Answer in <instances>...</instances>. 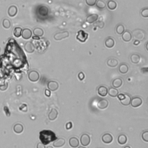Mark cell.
<instances>
[{
    "mask_svg": "<svg viewBox=\"0 0 148 148\" xmlns=\"http://www.w3.org/2000/svg\"><path fill=\"white\" fill-rule=\"evenodd\" d=\"M56 139L55 133L51 130H44L39 133V139L41 143L45 145L49 144L50 142L55 141Z\"/></svg>",
    "mask_w": 148,
    "mask_h": 148,
    "instance_id": "cell-1",
    "label": "cell"
},
{
    "mask_svg": "<svg viewBox=\"0 0 148 148\" xmlns=\"http://www.w3.org/2000/svg\"><path fill=\"white\" fill-rule=\"evenodd\" d=\"M133 35L137 40H144L145 37V32L140 29H136L133 31Z\"/></svg>",
    "mask_w": 148,
    "mask_h": 148,
    "instance_id": "cell-2",
    "label": "cell"
},
{
    "mask_svg": "<svg viewBox=\"0 0 148 148\" xmlns=\"http://www.w3.org/2000/svg\"><path fill=\"white\" fill-rule=\"evenodd\" d=\"M88 36H89L88 34L85 32V31H84L83 30H79L77 33V35H76V39L79 42L83 43V42H86V41L87 40Z\"/></svg>",
    "mask_w": 148,
    "mask_h": 148,
    "instance_id": "cell-3",
    "label": "cell"
},
{
    "mask_svg": "<svg viewBox=\"0 0 148 148\" xmlns=\"http://www.w3.org/2000/svg\"><path fill=\"white\" fill-rule=\"evenodd\" d=\"M29 80L32 82H36L39 79V74L36 71L33 70L29 72L28 75Z\"/></svg>",
    "mask_w": 148,
    "mask_h": 148,
    "instance_id": "cell-4",
    "label": "cell"
},
{
    "mask_svg": "<svg viewBox=\"0 0 148 148\" xmlns=\"http://www.w3.org/2000/svg\"><path fill=\"white\" fill-rule=\"evenodd\" d=\"M81 144L83 146H87L90 143L91 139L90 136L87 134H83L81 136Z\"/></svg>",
    "mask_w": 148,
    "mask_h": 148,
    "instance_id": "cell-5",
    "label": "cell"
},
{
    "mask_svg": "<svg viewBox=\"0 0 148 148\" xmlns=\"http://www.w3.org/2000/svg\"><path fill=\"white\" fill-rule=\"evenodd\" d=\"M69 36V33L67 31H62V32H60L56 33L54 35V39L56 41H60L61 39L67 38Z\"/></svg>",
    "mask_w": 148,
    "mask_h": 148,
    "instance_id": "cell-6",
    "label": "cell"
},
{
    "mask_svg": "<svg viewBox=\"0 0 148 148\" xmlns=\"http://www.w3.org/2000/svg\"><path fill=\"white\" fill-rule=\"evenodd\" d=\"M130 104L133 108H138L142 104V99L139 97H135L131 99Z\"/></svg>",
    "mask_w": 148,
    "mask_h": 148,
    "instance_id": "cell-7",
    "label": "cell"
},
{
    "mask_svg": "<svg viewBox=\"0 0 148 148\" xmlns=\"http://www.w3.org/2000/svg\"><path fill=\"white\" fill-rule=\"evenodd\" d=\"M47 86L48 88V90L52 91V92H55V91L58 89L59 85V83L56 81H51L48 82Z\"/></svg>",
    "mask_w": 148,
    "mask_h": 148,
    "instance_id": "cell-8",
    "label": "cell"
},
{
    "mask_svg": "<svg viewBox=\"0 0 148 148\" xmlns=\"http://www.w3.org/2000/svg\"><path fill=\"white\" fill-rule=\"evenodd\" d=\"M113 136L109 133H105L102 136V141L105 144H109L113 141Z\"/></svg>",
    "mask_w": 148,
    "mask_h": 148,
    "instance_id": "cell-9",
    "label": "cell"
},
{
    "mask_svg": "<svg viewBox=\"0 0 148 148\" xmlns=\"http://www.w3.org/2000/svg\"><path fill=\"white\" fill-rule=\"evenodd\" d=\"M24 48L25 52L28 53H32L34 52V50H35V46H34V45L32 42L30 41L27 42L26 43H25Z\"/></svg>",
    "mask_w": 148,
    "mask_h": 148,
    "instance_id": "cell-10",
    "label": "cell"
},
{
    "mask_svg": "<svg viewBox=\"0 0 148 148\" xmlns=\"http://www.w3.org/2000/svg\"><path fill=\"white\" fill-rule=\"evenodd\" d=\"M65 144V140L63 138H60L56 139V140L54 141L53 144V146L56 148L61 147Z\"/></svg>",
    "mask_w": 148,
    "mask_h": 148,
    "instance_id": "cell-11",
    "label": "cell"
},
{
    "mask_svg": "<svg viewBox=\"0 0 148 148\" xmlns=\"http://www.w3.org/2000/svg\"><path fill=\"white\" fill-rule=\"evenodd\" d=\"M32 31L29 28H24L22 30V36L24 39H29L32 36Z\"/></svg>",
    "mask_w": 148,
    "mask_h": 148,
    "instance_id": "cell-12",
    "label": "cell"
},
{
    "mask_svg": "<svg viewBox=\"0 0 148 148\" xmlns=\"http://www.w3.org/2000/svg\"><path fill=\"white\" fill-rule=\"evenodd\" d=\"M108 105H109V102H108V99L103 98L99 100L97 104V107L101 109H105L108 107Z\"/></svg>",
    "mask_w": 148,
    "mask_h": 148,
    "instance_id": "cell-13",
    "label": "cell"
},
{
    "mask_svg": "<svg viewBox=\"0 0 148 148\" xmlns=\"http://www.w3.org/2000/svg\"><path fill=\"white\" fill-rule=\"evenodd\" d=\"M108 88L104 86H101L98 88L97 93L98 95L100 96L101 97H104L107 96V95L108 94Z\"/></svg>",
    "mask_w": 148,
    "mask_h": 148,
    "instance_id": "cell-14",
    "label": "cell"
},
{
    "mask_svg": "<svg viewBox=\"0 0 148 148\" xmlns=\"http://www.w3.org/2000/svg\"><path fill=\"white\" fill-rule=\"evenodd\" d=\"M122 39L124 42H130L132 39V34L129 31H124V32L121 34Z\"/></svg>",
    "mask_w": 148,
    "mask_h": 148,
    "instance_id": "cell-15",
    "label": "cell"
},
{
    "mask_svg": "<svg viewBox=\"0 0 148 148\" xmlns=\"http://www.w3.org/2000/svg\"><path fill=\"white\" fill-rule=\"evenodd\" d=\"M69 145L72 148H76L79 146V139L76 137H71L69 139Z\"/></svg>",
    "mask_w": 148,
    "mask_h": 148,
    "instance_id": "cell-16",
    "label": "cell"
},
{
    "mask_svg": "<svg viewBox=\"0 0 148 148\" xmlns=\"http://www.w3.org/2000/svg\"><path fill=\"white\" fill-rule=\"evenodd\" d=\"M17 13H18V8L15 5H12L8 8V14L11 18L15 16Z\"/></svg>",
    "mask_w": 148,
    "mask_h": 148,
    "instance_id": "cell-17",
    "label": "cell"
},
{
    "mask_svg": "<svg viewBox=\"0 0 148 148\" xmlns=\"http://www.w3.org/2000/svg\"><path fill=\"white\" fill-rule=\"evenodd\" d=\"M98 19V15L97 14H92V15H90L87 17L86 20L88 23L92 24L93 23L96 22L97 20Z\"/></svg>",
    "mask_w": 148,
    "mask_h": 148,
    "instance_id": "cell-18",
    "label": "cell"
},
{
    "mask_svg": "<svg viewBox=\"0 0 148 148\" xmlns=\"http://www.w3.org/2000/svg\"><path fill=\"white\" fill-rule=\"evenodd\" d=\"M38 13L40 16H45L47 15L48 13H49V9H48L47 7L45 6H41L38 8Z\"/></svg>",
    "mask_w": 148,
    "mask_h": 148,
    "instance_id": "cell-19",
    "label": "cell"
},
{
    "mask_svg": "<svg viewBox=\"0 0 148 148\" xmlns=\"http://www.w3.org/2000/svg\"><path fill=\"white\" fill-rule=\"evenodd\" d=\"M58 116V111L56 109H52L51 110L50 113L48 115V118L51 121H53L56 120Z\"/></svg>",
    "mask_w": 148,
    "mask_h": 148,
    "instance_id": "cell-20",
    "label": "cell"
},
{
    "mask_svg": "<svg viewBox=\"0 0 148 148\" xmlns=\"http://www.w3.org/2000/svg\"><path fill=\"white\" fill-rule=\"evenodd\" d=\"M105 45L108 48H112L115 45V41L111 37H108L105 41Z\"/></svg>",
    "mask_w": 148,
    "mask_h": 148,
    "instance_id": "cell-21",
    "label": "cell"
},
{
    "mask_svg": "<svg viewBox=\"0 0 148 148\" xmlns=\"http://www.w3.org/2000/svg\"><path fill=\"white\" fill-rule=\"evenodd\" d=\"M131 100V97L129 94H124L123 99L120 101V102L124 106H128L130 104Z\"/></svg>",
    "mask_w": 148,
    "mask_h": 148,
    "instance_id": "cell-22",
    "label": "cell"
},
{
    "mask_svg": "<svg viewBox=\"0 0 148 148\" xmlns=\"http://www.w3.org/2000/svg\"><path fill=\"white\" fill-rule=\"evenodd\" d=\"M107 64L109 67L113 68V67H116V66H117L119 64V62L117 59H114V58H110L108 60Z\"/></svg>",
    "mask_w": 148,
    "mask_h": 148,
    "instance_id": "cell-23",
    "label": "cell"
},
{
    "mask_svg": "<svg viewBox=\"0 0 148 148\" xmlns=\"http://www.w3.org/2000/svg\"><path fill=\"white\" fill-rule=\"evenodd\" d=\"M23 130H24L23 126L22 124H20V123L16 124L13 127L14 132L16 134H21L23 131Z\"/></svg>",
    "mask_w": 148,
    "mask_h": 148,
    "instance_id": "cell-24",
    "label": "cell"
},
{
    "mask_svg": "<svg viewBox=\"0 0 148 148\" xmlns=\"http://www.w3.org/2000/svg\"><path fill=\"white\" fill-rule=\"evenodd\" d=\"M129 67L126 64H121L119 67V71L121 74H126L129 71Z\"/></svg>",
    "mask_w": 148,
    "mask_h": 148,
    "instance_id": "cell-25",
    "label": "cell"
},
{
    "mask_svg": "<svg viewBox=\"0 0 148 148\" xmlns=\"http://www.w3.org/2000/svg\"><path fill=\"white\" fill-rule=\"evenodd\" d=\"M108 94L112 97H116L119 94V91L117 89L114 87H111L108 90Z\"/></svg>",
    "mask_w": 148,
    "mask_h": 148,
    "instance_id": "cell-26",
    "label": "cell"
},
{
    "mask_svg": "<svg viewBox=\"0 0 148 148\" xmlns=\"http://www.w3.org/2000/svg\"><path fill=\"white\" fill-rule=\"evenodd\" d=\"M44 31L41 28L37 27L34 28L33 30V34L34 35V36L37 37L42 36L44 35Z\"/></svg>",
    "mask_w": 148,
    "mask_h": 148,
    "instance_id": "cell-27",
    "label": "cell"
},
{
    "mask_svg": "<svg viewBox=\"0 0 148 148\" xmlns=\"http://www.w3.org/2000/svg\"><path fill=\"white\" fill-rule=\"evenodd\" d=\"M122 84H123V81H122L121 79L120 78H116L112 82V86L114 88H119L121 86Z\"/></svg>",
    "mask_w": 148,
    "mask_h": 148,
    "instance_id": "cell-28",
    "label": "cell"
},
{
    "mask_svg": "<svg viewBox=\"0 0 148 148\" xmlns=\"http://www.w3.org/2000/svg\"><path fill=\"white\" fill-rule=\"evenodd\" d=\"M118 142L120 145H124L127 142V137L126 135L120 134L118 138Z\"/></svg>",
    "mask_w": 148,
    "mask_h": 148,
    "instance_id": "cell-29",
    "label": "cell"
},
{
    "mask_svg": "<svg viewBox=\"0 0 148 148\" xmlns=\"http://www.w3.org/2000/svg\"><path fill=\"white\" fill-rule=\"evenodd\" d=\"M107 7L110 10H115L117 8V2L113 0H109L107 2Z\"/></svg>",
    "mask_w": 148,
    "mask_h": 148,
    "instance_id": "cell-30",
    "label": "cell"
},
{
    "mask_svg": "<svg viewBox=\"0 0 148 148\" xmlns=\"http://www.w3.org/2000/svg\"><path fill=\"white\" fill-rule=\"evenodd\" d=\"M130 60L133 64H138L140 61V56L137 54H133L130 56Z\"/></svg>",
    "mask_w": 148,
    "mask_h": 148,
    "instance_id": "cell-31",
    "label": "cell"
},
{
    "mask_svg": "<svg viewBox=\"0 0 148 148\" xmlns=\"http://www.w3.org/2000/svg\"><path fill=\"white\" fill-rule=\"evenodd\" d=\"M22 28L21 27H16L13 30V35L16 38H19L22 36Z\"/></svg>",
    "mask_w": 148,
    "mask_h": 148,
    "instance_id": "cell-32",
    "label": "cell"
},
{
    "mask_svg": "<svg viewBox=\"0 0 148 148\" xmlns=\"http://www.w3.org/2000/svg\"><path fill=\"white\" fill-rule=\"evenodd\" d=\"M96 5L99 9H104L106 7V4L102 0H98V1H97Z\"/></svg>",
    "mask_w": 148,
    "mask_h": 148,
    "instance_id": "cell-33",
    "label": "cell"
},
{
    "mask_svg": "<svg viewBox=\"0 0 148 148\" xmlns=\"http://www.w3.org/2000/svg\"><path fill=\"white\" fill-rule=\"evenodd\" d=\"M2 26L5 29H9L11 26V23L9 20L8 19H4L2 21Z\"/></svg>",
    "mask_w": 148,
    "mask_h": 148,
    "instance_id": "cell-34",
    "label": "cell"
},
{
    "mask_svg": "<svg viewBox=\"0 0 148 148\" xmlns=\"http://www.w3.org/2000/svg\"><path fill=\"white\" fill-rule=\"evenodd\" d=\"M125 31L124 27L123 24H119L116 28V31L119 35H121Z\"/></svg>",
    "mask_w": 148,
    "mask_h": 148,
    "instance_id": "cell-35",
    "label": "cell"
},
{
    "mask_svg": "<svg viewBox=\"0 0 148 148\" xmlns=\"http://www.w3.org/2000/svg\"><path fill=\"white\" fill-rule=\"evenodd\" d=\"M142 140L144 141L145 142H148V131L145 130V131L142 133Z\"/></svg>",
    "mask_w": 148,
    "mask_h": 148,
    "instance_id": "cell-36",
    "label": "cell"
},
{
    "mask_svg": "<svg viewBox=\"0 0 148 148\" xmlns=\"http://www.w3.org/2000/svg\"><path fill=\"white\" fill-rule=\"evenodd\" d=\"M141 16L144 18H148V8H144L141 11Z\"/></svg>",
    "mask_w": 148,
    "mask_h": 148,
    "instance_id": "cell-37",
    "label": "cell"
},
{
    "mask_svg": "<svg viewBox=\"0 0 148 148\" xmlns=\"http://www.w3.org/2000/svg\"><path fill=\"white\" fill-rule=\"evenodd\" d=\"M97 1V0H86V3L89 6L93 7L96 5Z\"/></svg>",
    "mask_w": 148,
    "mask_h": 148,
    "instance_id": "cell-38",
    "label": "cell"
},
{
    "mask_svg": "<svg viewBox=\"0 0 148 148\" xmlns=\"http://www.w3.org/2000/svg\"><path fill=\"white\" fill-rule=\"evenodd\" d=\"M94 25L96 27H98L99 28H102L104 26V22H98L94 24Z\"/></svg>",
    "mask_w": 148,
    "mask_h": 148,
    "instance_id": "cell-39",
    "label": "cell"
},
{
    "mask_svg": "<svg viewBox=\"0 0 148 148\" xmlns=\"http://www.w3.org/2000/svg\"><path fill=\"white\" fill-rule=\"evenodd\" d=\"M8 84L7 83H5L2 84H0V90L1 91H5L7 89Z\"/></svg>",
    "mask_w": 148,
    "mask_h": 148,
    "instance_id": "cell-40",
    "label": "cell"
},
{
    "mask_svg": "<svg viewBox=\"0 0 148 148\" xmlns=\"http://www.w3.org/2000/svg\"><path fill=\"white\" fill-rule=\"evenodd\" d=\"M78 77L79 79V80H80V81H83V79H84V77H85L84 73L82 72H79V73H78Z\"/></svg>",
    "mask_w": 148,
    "mask_h": 148,
    "instance_id": "cell-41",
    "label": "cell"
},
{
    "mask_svg": "<svg viewBox=\"0 0 148 148\" xmlns=\"http://www.w3.org/2000/svg\"><path fill=\"white\" fill-rule=\"evenodd\" d=\"M72 122H71V121L68 122V123L66 124V125H65V128H66V129L68 130L72 129Z\"/></svg>",
    "mask_w": 148,
    "mask_h": 148,
    "instance_id": "cell-42",
    "label": "cell"
},
{
    "mask_svg": "<svg viewBox=\"0 0 148 148\" xmlns=\"http://www.w3.org/2000/svg\"><path fill=\"white\" fill-rule=\"evenodd\" d=\"M36 148H46V147H45V145L44 144L41 143V142H39V143L37 144Z\"/></svg>",
    "mask_w": 148,
    "mask_h": 148,
    "instance_id": "cell-43",
    "label": "cell"
},
{
    "mask_svg": "<svg viewBox=\"0 0 148 148\" xmlns=\"http://www.w3.org/2000/svg\"><path fill=\"white\" fill-rule=\"evenodd\" d=\"M45 95H46L47 97H49L51 95L50 91L49 90L46 89V90H45Z\"/></svg>",
    "mask_w": 148,
    "mask_h": 148,
    "instance_id": "cell-44",
    "label": "cell"
},
{
    "mask_svg": "<svg viewBox=\"0 0 148 148\" xmlns=\"http://www.w3.org/2000/svg\"><path fill=\"white\" fill-rule=\"evenodd\" d=\"M117 97H118V98L119 100L121 101L123 99L124 97V94H118Z\"/></svg>",
    "mask_w": 148,
    "mask_h": 148,
    "instance_id": "cell-45",
    "label": "cell"
},
{
    "mask_svg": "<svg viewBox=\"0 0 148 148\" xmlns=\"http://www.w3.org/2000/svg\"><path fill=\"white\" fill-rule=\"evenodd\" d=\"M139 44H140V42H139V41L138 40H135L134 42V45H138Z\"/></svg>",
    "mask_w": 148,
    "mask_h": 148,
    "instance_id": "cell-46",
    "label": "cell"
},
{
    "mask_svg": "<svg viewBox=\"0 0 148 148\" xmlns=\"http://www.w3.org/2000/svg\"><path fill=\"white\" fill-rule=\"evenodd\" d=\"M123 148H131V147H130V146H126L124 147Z\"/></svg>",
    "mask_w": 148,
    "mask_h": 148,
    "instance_id": "cell-47",
    "label": "cell"
},
{
    "mask_svg": "<svg viewBox=\"0 0 148 148\" xmlns=\"http://www.w3.org/2000/svg\"><path fill=\"white\" fill-rule=\"evenodd\" d=\"M78 148H86V147H84V146H79V147H78Z\"/></svg>",
    "mask_w": 148,
    "mask_h": 148,
    "instance_id": "cell-48",
    "label": "cell"
},
{
    "mask_svg": "<svg viewBox=\"0 0 148 148\" xmlns=\"http://www.w3.org/2000/svg\"><path fill=\"white\" fill-rule=\"evenodd\" d=\"M46 148H53L52 146H48V147H47Z\"/></svg>",
    "mask_w": 148,
    "mask_h": 148,
    "instance_id": "cell-49",
    "label": "cell"
}]
</instances>
